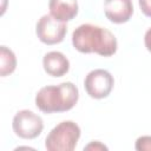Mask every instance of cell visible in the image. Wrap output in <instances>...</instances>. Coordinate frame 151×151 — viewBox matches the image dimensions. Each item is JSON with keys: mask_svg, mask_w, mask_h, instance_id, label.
Segmentation results:
<instances>
[{"mask_svg": "<svg viewBox=\"0 0 151 151\" xmlns=\"http://www.w3.org/2000/svg\"><path fill=\"white\" fill-rule=\"evenodd\" d=\"M72 45L80 53H97L101 57H111L118 48L114 34L93 24L78 26L72 33Z\"/></svg>", "mask_w": 151, "mask_h": 151, "instance_id": "1", "label": "cell"}, {"mask_svg": "<svg viewBox=\"0 0 151 151\" xmlns=\"http://www.w3.org/2000/svg\"><path fill=\"white\" fill-rule=\"evenodd\" d=\"M78 99V87L72 81H64L41 87L35 94V105L44 113L65 112L73 109Z\"/></svg>", "mask_w": 151, "mask_h": 151, "instance_id": "2", "label": "cell"}, {"mask_svg": "<svg viewBox=\"0 0 151 151\" xmlns=\"http://www.w3.org/2000/svg\"><path fill=\"white\" fill-rule=\"evenodd\" d=\"M80 138V127L72 120H64L55 125L45 139L48 151H73Z\"/></svg>", "mask_w": 151, "mask_h": 151, "instance_id": "3", "label": "cell"}, {"mask_svg": "<svg viewBox=\"0 0 151 151\" xmlns=\"http://www.w3.org/2000/svg\"><path fill=\"white\" fill-rule=\"evenodd\" d=\"M14 133L22 139H34L44 130V122L40 116L29 110L18 111L12 120Z\"/></svg>", "mask_w": 151, "mask_h": 151, "instance_id": "4", "label": "cell"}, {"mask_svg": "<svg viewBox=\"0 0 151 151\" xmlns=\"http://www.w3.org/2000/svg\"><path fill=\"white\" fill-rule=\"evenodd\" d=\"M113 76L103 68H96L88 72L84 79V87L86 93L94 99L106 98L113 90Z\"/></svg>", "mask_w": 151, "mask_h": 151, "instance_id": "5", "label": "cell"}, {"mask_svg": "<svg viewBox=\"0 0 151 151\" xmlns=\"http://www.w3.org/2000/svg\"><path fill=\"white\" fill-rule=\"evenodd\" d=\"M67 32L65 22L57 20L51 14L42 15L35 26V33L38 39L46 45H55L64 40Z\"/></svg>", "mask_w": 151, "mask_h": 151, "instance_id": "6", "label": "cell"}, {"mask_svg": "<svg viewBox=\"0 0 151 151\" xmlns=\"http://www.w3.org/2000/svg\"><path fill=\"white\" fill-rule=\"evenodd\" d=\"M104 13L113 24H124L133 14L132 0H105Z\"/></svg>", "mask_w": 151, "mask_h": 151, "instance_id": "7", "label": "cell"}, {"mask_svg": "<svg viewBox=\"0 0 151 151\" xmlns=\"http://www.w3.org/2000/svg\"><path fill=\"white\" fill-rule=\"evenodd\" d=\"M42 66L47 74L52 77H63L70 70V60L59 51H51L42 58Z\"/></svg>", "mask_w": 151, "mask_h": 151, "instance_id": "8", "label": "cell"}, {"mask_svg": "<svg viewBox=\"0 0 151 151\" xmlns=\"http://www.w3.org/2000/svg\"><path fill=\"white\" fill-rule=\"evenodd\" d=\"M48 9L53 18L59 21L67 22L77 17L79 5L77 0H50Z\"/></svg>", "mask_w": 151, "mask_h": 151, "instance_id": "9", "label": "cell"}, {"mask_svg": "<svg viewBox=\"0 0 151 151\" xmlns=\"http://www.w3.org/2000/svg\"><path fill=\"white\" fill-rule=\"evenodd\" d=\"M17 67V57L14 52L5 45L0 46V76L6 77L14 72Z\"/></svg>", "mask_w": 151, "mask_h": 151, "instance_id": "10", "label": "cell"}, {"mask_svg": "<svg viewBox=\"0 0 151 151\" xmlns=\"http://www.w3.org/2000/svg\"><path fill=\"white\" fill-rule=\"evenodd\" d=\"M134 147L138 151H151V136H142L137 138Z\"/></svg>", "mask_w": 151, "mask_h": 151, "instance_id": "11", "label": "cell"}, {"mask_svg": "<svg viewBox=\"0 0 151 151\" xmlns=\"http://www.w3.org/2000/svg\"><path fill=\"white\" fill-rule=\"evenodd\" d=\"M138 4L143 14L151 18V0H138Z\"/></svg>", "mask_w": 151, "mask_h": 151, "instance_id": "12", "label": "cell"}, {"mask_svg": "<svg viewBox=\"0 0 151 151\" xmlns=\"http://www.w3.org/2000/svg\"><path fill=\"white\" fill-rule=\"evenodd\" d=\"M84 150H94V151H100V150H107V146L104 145L103 143L98 142V140H93L90 144H87Z\"/></svg>", "mask_w": 151, "mask_h": 151, "instance_id": "13", "label": "cell"}, {"mask_svg": "<svg viewBox=\"0 0 151 151\" xmlns=\"http://www.w3.org/2000/svg\"><path fill=\"white\" fill-rule=\"evenodd\" d=\"M144 45H145L146 50L151 53V27L145 32V35H144Z\"/></svg>", "mask_w": 151, "mask_h": 151, "instance_id": "14", "label": "cell"}]
</instances>
